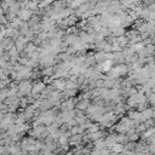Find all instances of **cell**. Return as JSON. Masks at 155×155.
<instances>
[{"label":"cell","instance_id":"cell-7","mask_svg":"<svg viewBox=\"0 0 155 155\" xmlns=\"http://www.w3.org/2000/svg\"><path fill=\"white\" fill-rule=\"evenodd\" d=\"M74 108V102L73 99H69V101H65L62 103V109L63 110H73Z\"/></svg>","mask_w":155,"mask_h":155},{"label":"cell","instance_id":"cell-5","mask_svg":"<svg viewBox=\"0 0 155 155\" xmlns=\"http://www.w3.org/2000/svg\"><path fill=\"white\" fill-rule=\"evenodd\" d=\"M111 64H113V61H110V59L104 61V62L101 64V71H102V73H109L110 69H111Z\"/></svg>","mask_w":155,"mask_h":155},{"label":"cell","instance_id":"cell-11","mask_svg":"<svg viewBox=\"0 0 155 155\" xmlns=\"http://www.w3.org/2000/svg\"><path fill=\"white\" fill-rule=\"evenodd\" d=\"M122 150H124V145L121 143H115L113 145V151L114 153H121Z\"/></svg>","mask_w":155,"mask_h":155},{"label":"cell","instance_id":"cell-9","mask_svg":"<svg viewBox=\"0 0 155 155\" xmlns=\"http://www.w3.org/2000/svg\"><path fill=\"white\" fill-rule=\"evenodd\" d=\"M90 105H88V101L87 99H84V101H81V102H79L78 104H76V108L79 109V110H84V109H87Z\"/></svg>","mask_w":155,"mask_h":155},{"label":"cell","instance_id":"cell-3","mask_svg":"<svg viewBox=\"0 0 155 155\" xmlns=\"http://www.w3.org/2000/svg\"><path fill=\"white\" fill-rule=\"evenodd\" d=\"M46 88V85H45V82H42V81H38L36 84H34L33 85V88H31V93L33 94H36V96H39L40 93H42L44 92V90Z\"/></svg>","mask_w":155,"mask_h":155},{"label":"cell","instance_id":"cell-4","mask_svg":"<svg viewBox=\"0 0 155 155\" xmlns=\"http://www.w3.org/2000/svg\"><path fill=\"white\" fill-rule=\"evenodd\" d=\"M114 69L116 70V73H117L119 76L126 75V73L128 71V67L126 65V63H119L116 67H114Z\"/></svg>","mask_w":155,"mask_h":155},{"label":"cell","instance_id":"cell-2","mask_svg":"<svg viewBox=\"0 0 155 155\" xmlns=\"http://www.w3.org/2000/svg\"><path fill=\"white\" fill-rule=\"evenodd\" d=\"M31 16H33V12H31L29 8H27V7L21 8L19 12H18V15H17V17H19L23 22H28V21L31 18Z\"/></svg>","mask_w":155,"mask_h":155},{"label":"cell","instance_id":"cell-15","mask_svg":"<svg viewBox=\"0 0 155 155\" xmlns=\"http://www.w3.org/2000/svg\"><path fill=\"white\" fill-rule=\"evenodd\" d=\"M154 45H155V44H154Z\"/></svg>","mask_w":155,"mask_h":155},{"label":"cell","instance_id":"cell-13","mask_svg":"<svg viewBox=\"0 0 155 155\" xmlns=\"http://www.w3.org/2000/svg\"><path fill=\"white\" fill-rule=\"evenodd\" d=\"M132 1H133V4H134V5H138V4H139L142 0H132Z\"/></svg>","mask_w":155,"mask_h":155},{"label":"cell","instance_id":"cell-14","mask_svg":"<svg viewBox=\"0 0 155 155\" xmlns=\"http://www.w3.org/2000/svg\"><path fill=\"white\" fill-rule=\"evenodd\" d=\"M153 128H154V133H155V127H153Z\"/></svg>","mask_w":155,"mask_h":155},{"label":"cell","instance_id":"cell-1","mask_svg":"<svg viewBox=\"0 0 155 155\" xmlns=\"http://www.w3.org/2000/svg\"><path fill=\"white\" fill-rule=\"evenodd\" d=\"M33 85L29 81H22L18 85V94L23 96V94H29V92H31Z\"/></svg>","mask_w":155,"mask_h":155},{"label":"cell","instance_id":"cell-6","mask_svg":"<svg viewBox=\"0 0 155 155\" xmlns=\"http://www.w3.org/2000/svg\"><path fill=\"white\" fill-rule=\"evenodd\" d=\"M64 86H65V81L64 80H61V79L53 80V82H52V87L53 88H57V90H63L64 91Z\"/></svg>","mask_w":155,"mask_h":155},{"label":"cell","instance_id":"cell-10","mask_svg":"<svg viewBox=\"0 0 155 155\" xmlns=\"http://www.w3.org/2000/svg\"><path fill=\"white\" fill-rule=\"evenodd\" d=\"M155 133H154V128H147L144 132H143V138L144 139H148V138H150V137H153Z\"/></svg>","mask_w":155,"mask_h":155},{"label":"cell","instance_id":"cell-12","mask_svg":"<svg viewBox=\"0 0 155 155\" xmlns=\"http://www.w3.org/2000/svg\"><path fill=\"white\" fill-rule=\"evenodd\" d=\"M148 150L151 154H155V142H150V145H148Z\"/></svg>","mask_w":155,"mask_h":155},{"label":"cell","instance_id":"cell-8","mask_svg":"<svg viewBox=\"0 0 155 155\" xmlns=\"http://www.w3.org/2000/svg\"><path fill=\"white\" fill-rule=\"evenodd\" d=\"M120 4L122 5L124 8H133L134 4L132 0H120Z\"/></svg>","mask_w":155,"mask_h":155}]
</instances>
